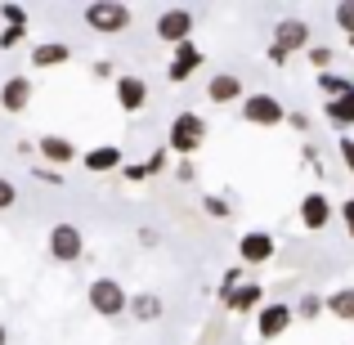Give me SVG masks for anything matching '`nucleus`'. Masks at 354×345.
<instances>
[{
    "mask_svg": "<svg viewBox=\"0 0 354 345\" xmlns=\"http://www.w3.org/2000/svg\"><path fill=\"white\" fill-rule=\"evenodd\" d=\"M23 36H27V27H0V50H14Z\"/></svg>",
    "mask_w": 354,
    "mask_h": 345,
    "instance_id": "obj_28",
    "label": "nucleus"
},
{
    "mask_svg": "<svg viewBox=\"0 0 354 345\" xmlns=\"http://www.w3.org/2000/svg\"><path fill=\"white\" fill-rule=\"evenodd\" d=\"M81 162H86V171H95V175H99V171H117V166H121V148H113V144L90 148Z\"/></svg>",
    "mask_w": 354,
    "mask_h": 345,
    "instance_id": "obj_20",
    "label": "nucleus"
},
{
    "mask_svg": "<svg viewBox=\"0 0 354 345\" xmlns=\"http://www.w3.org/2000/svg\"><path fill=\"white\" fill-rule=\"evenodd\" d=\"M274 233H265V229H251V233H242L238 238V260L242 265H269L274 260Z\"/></svg>",
    "mask_w": 354,
    "mask_h": 345,
    "instance_id": "obj_7",
    "label": "nucleus"
},
{
    "mask_svg": "<svg viewBox=\"0 0 354 345\" xmlns=\"http://www.w3.org/2000/svg\"><path fill=\"white\" fill-rule=\"evenodd\" d=\"M27 104H32V77H9L0 86V108L5 113H23Z\"/></svg>",
    "mask_w": 354,
    "mask_h": 345,
    "instance_id": "obj_13",
    "label": "nucleus"
},
{
    "mask_svg": "<svg viewBox=\"0 0 354 345\" xmlns=\"http://www.w3.org/2000/svg\"><path fill=\"white\" fill-rule=\"evenodd\" d=\"M310 63H314L319 72H328V68H332V50H328V45H310Z\"/></svg>",
    "mask_w": 354,
    "mask_h": 345,
    "instance_id": "obj_27",
    "label": "nucleus"
},
{
    "mask_svg": "<svg viewBox=\"0 0 354 345\" xmlns=\"http://www.w3.org/2000/svg\"><path fill=\"white\" fill-rule=\"evenodd\" d=\"M332 216H337V207H332L323 193H305L301 198V225L305 229H328Z\"/></svg>",
    "mask_w": 354,
    "mask_h": 345,
    "instance_id": "obj_12",
    "label": "nucleus"
},
{
    "mask_svg": "<svg viewBox=\"0 0 354 345\" xmlns=\"http://www.w3.org/2000/svg\"><path fill=\"white\" fill-rule=\"evenodd\" d=\"M0 345H9V332H5V323H0Z\"/></svg>",
    "mask_w": 354,
    "mask_h": 345,
    "instance_id": "obj_34",
    "label": "nucleus"
},
{
    "mask_svg": "<svg viewBox=\"0 0 354 345\" xmlns=\"http://www.w3.org/2000/svg\"><path fill=\"white\" fill-rule=\"evenodd\" d=\"M36 180H45V184H59V180H63V175H54V171H50V166H41V171H36Z\"/></svg>",
    "mask_w": 354,
    "mask_h": 345,
    "instance_id": "obj_33",
    "label": "nucleus"
},
{
    "mask_svg": "<svg viewBox=\"0 0 354 345\" xmlns=\"http://www.w3.org/2000/svg\"><path fill=\"white\" fill-rule=\"evenodd\" d=\"M86 23L99 36H121L130 27V5L126 0H95V5H86Z\"/></svg>",
    "mask_w": 354,
    "mask_h": 345,
    "instance_id": "obj_2",
    "label": "nucleus"
},
{
    "mask_svg": "<svg viewBox=\"0 0 354 345\" xmlns=\"http://www.w3.org/2000/svg\"><path fill=\"white\" fill-rule=\"evenodd\" d=\"M41 157L50 166H72L77 162V144L63 139V135H41Z\"/></svg>",
    "mask_w": 354,
    "mask_h": 345,
    "instance_id": "obj_15",
    "label": "nucleus"
},
{
    "mask_svg": "<svg viewBox=\"0 0 354 345\" xmlns=\"http://www.w3.org/2000/svg\"><path fill=\"white\" fill-rule=\"evenodd\" d=\"M50 256L59 260V265H77L81 256H86V238H81L77 225H54L50 229Z\"/></svg>",
    "mask_w": 354,
    "mask_h": 345,
    "instance_id": "obj_5",
    "label": "nucleus"
},
{
    "mask_svg": "<svg viewBox=\"0 0 354 345\" xmlns=\"http://www.w3.org/2000/svg\"><path fill=\"white\" fill-rule=\"evenodd\" d=\"M242 121L247 126H278V121H287V108L278 95H242Z\"/></svg>",
    "mask_w": 354,
    "mask_h": 345,
    "instance_id": "obj_4",
    "label": "nucleus"
},
{
    "mask_svg": "<svg viewBox=\"0 0 354 345\" xmlns=\"http://www.w3.org/2000/svg\"><path fill=\"white\" fill-rule=\"evenodd\" d=\"M68 59H72V45H63V41H41L32 50V68H63Z\"/></svg>",
    "mask_w": 354,
    "mask_h": 345,
    "instance_id": "obj_16",
    "label": "nucleus"
},
{
    "mask_svg": "<svg viewBox=\"0 0 354 345\" xmlns=\"http://www.w3.org/2000/svg\"><path fill=\"white\" fill-rule=\"evenodd\" d=\"M260 296H265V287L260 283H238L234 292H229V310H238V314H251V310H260Z\"/></svg>",
    "mask_w": 354,
    "mask_h": 345,
    "instance_id": "obj_17",
    "label": "nucleus"
},
{
    "mask_svg": "<svg viewBox=\"0 0 354 345\" xmlns=\"http://www.w3.org/2000/svg\"><path fill=\"white\" fill-rule=\"evenodd\" d=\"M207 99L211 104H242V81L234 72H216V77L207 81Z\"/></svg>",
    "mask_w": 354,
    "mask_h": 345,
    "instance_id": "obj_14",
    "label": "nucleus"
},
{
    "mask_svg": "<svg viewBox=\"0 0 354 345\" xmlns=\"http://www.w3.org/2000/svg\"><path fill=\"white\" fill-rule=\"evenodd\" d=\"M14 202H18V189H14V184L5 180V175H0V211H9Z\"/></svg>",
    "mask_w": 354,
    "mask_h": 345,
    "instance_id": "obj_29",
    "label": "nucleus"
},
{
    "mask_svg": "<svg viewBox=\"0 0 354 345\" xmlns=\"http://www.w3.org/2000/svg\"><path fill=\"white\" fill-rule=\"evenodd\" d=\"M341 157H346V166H354V139H341Z\"/></svg>",
    "mask_w": 354,
    "mask_h": 345,
    "instance_id": "obj_32",
    "label": "nucleus"
},
{
    "mask_svg": "<svg viewBox=\"0 0 354 345\" xmlns=\"http://www.w3.org/2000/svg\"><path fill=\"white\" fill-rule=\"evenodd\" d=\"M274 50H283L287 59H292V50H310V27L301 18H283L274 27Z\"/></svg>",
    "mask_w": 354,
    "mask_h": 345,
    "instance_id": "obj_10",
    "label": "nucleus"
},
{
    "mask_svg": "<svg viewBox=\"0 0 354 345\" xmlns=\"http://www.w3.org/2000/svg\"><path fill=\"white\" fill-rule=\"evenodd\" d=\"M202 144H207V121H202L198 113H175L171 130H166V148H171L175 157H184V162H189Z\"/></svg>",
    "mask_w": 354,
    "mask_h": 345,
    "instance_id": "obj_1",
    "label": "nucleus"
},
{
    "mask_svg": "<svg viewBox=\"0 0 354 345\" xmlns=\"http://www.w3.org/2000/svg\"><path fill=\"white\" fill-rule=\"evenodd\" d=\"M292 314H296V319H305V323H314V319L323 314V296H319V292H305L301 301L292 305Z\"/></svg>",
    "mask_w": 354,
    "mask_h": 345,
    "instance_id": "obj_22",
    "label": "nucleus"
},
{
    "mask_svg": "<svg viewBox=\"0 0 354 345\" xmlns=\"http://www.w3.org/2000/svg\"><path fill=\"white\" fill-rule=\"evenodd\" d=\"M193 175H198V171H193V162H180V166H175V180H180V184H193Z\"/></svg>",
    "mask_w": 354,
    "mask_h": 345,
    "instance_id": "obj_31",
    "label": "nucleus"
},
{
    "mask_svg": "<svg viewBox=\"0 0 354 345\" xmlns=\"http://www.w3.org/2000/svg\"><path fill=\"white\" fill-rule=\"evenodd\" d=\"M0 18H5V27H27V9L23 5H0Z\"/></svg>",
    "mask_w": 354,
    "mask_h": 345,
    "instance_id": "obj_26",
    "label": "nucleus"
},
{
    "mask_svg": "<svg viewBox=\"0 0 354 345\" xmlns=\"http://www.w3.org/2000/svg\"><path fill=\"white\" fill-rule=\"evenodd\" d=\"M198 68H202V50L193 41H184V45H175V59H171V68H166V81H171V86H184Z\"/></svg>",
    "mask_w": 354,
    "mask_h": 345,
    "instance_id": "obj_9",
    "label": "nucleus"
},
{
    "mask_svg": "<svg viewBox=\"0 0 354 345\" xmlns=\"http://www.w3.org/2000/svg\"><path fill=\"white\" fill-rule=\"evenodd\" d=\"M86 301H90V310L104 314V319H121L126 305H130V296H126V287H121L117 278H95L90 292H86Z\"/></svg>",
    "mask_w": 354,
    "mask_h": 345,
    "instance_id": "obj_3",
    "label": "nucleus"
},
{
    "mask_svg": "<svg viewBox=\"0 0 354 345\" xmlns=\"http://www.w3.org/2000/svg\"><path fill=\"white\" fill-rule=\"evenodd\" d=\"M202 211H207L211 220H229L234 211H229V198H202Z\"/></svg>",
    "mask_w": 354,
    "mask_h": 345,
    "instance_id": "obj_25",
    "label": "nucleus"
},
{
    "mask_svg": "<svg viewBox=\"0 0 354 345\" xmlns=\"http://www.w3.org/2000/svg\"><path fill=\"white\" fill-rule=\"evenodd\" d=\"M323 117H328L332 126L350 130L354 126V90H350V95H341V99H328V104H323Z\"/></svg>",
    "mask_w": 354,
    "mask_h": 345,
    "instance_id": "obj_18",
    "label": "nucleus"
},
{
    "mask_svg": "<svg viewBox=\"0 0 354 345\" xmlns=\"http://www.w3.org/2000/svg\"><path fill=\"white\" fill-rule=\"evenodd\" d=\"M117 104H121V113H139V108L148 104V81L139 77V72L117 77Z\"/></svg>",
    "mask_w": 354,
    "mask_h": 345,
    "instance_id": "obj_11",
    "label": "nucleus"
},
{
    "mask_svg": "<svg viewBox=\"0 0 354 345\" xmlns=\"http://www.w3.org/2000/svg\"><path fill=\"white\" fill-rule=\"evenodd\" d=\"M323 310H328L332 319H341V323H354V287H337V292L323 301Z\"/></svg>",
    "mask_w": 354,
    "mask_h": 345,
    "instance_id": "obj_19",
    "label": "nucleus"
},
{
    "mask_svg": "<svg viewBox=\"0 0 354 345\" xmlns=\"http://www.w3.org/2000/svg\"><path fill=\"white\" fill-rule=\"evenodd\" d=\"M126 310L135 314L139 323H157V319H162V296H153V292H139L135 301L126 305Z\"/></svg>",
    "mask_w": 354,
    "mask_h": 345,
    "instance_id": "obj_21",
    "label": "nucleus"
},
{
    "mask_svg": "<svg viewBox=\"0 0 354 345\" xmlns=\"http://www.w3.org/2000/svg\"><path fill=\"white\" fill-rule=\"evenodd\" d=\"M319 90H323V95H332V99H341V95H350V90H354V81L337 77V72H319Z\"/></svg>",
    "mask_w": 354,
    "mask_h": 345,
    "instance_id": "obj_23",
    "label": "nucleus"
},
{
    "mask_svg": "<svg viewBox=\"0 0 354 345\" xmlns=\"http://www.w3.org/2000/svg\"><path fill=\"white\" fill-rule=\"evenodd\" d=\"M292 323H296V314H292V305H287V301H269V305H260V310H256V332L265 341L283 337Z\"/></svg>",
    "mask_w": 354,
    "mask_h": 345,
    "instance_id": "obj_6",
    "label": "nucleus"
},
{
    "mask_svg": "<svg viewBox=\"0 0 354 345\" xmlns=\"http://www.w3.org/2000/svg\"><path fill=\"white\" fill-rule=\"evenodd\" d=\"M332 18H337V27H341V32H346L350 41H354V0H346V5H337V9H332Z\"/></svg>",
    "mask_w": 354,
    "mask_h": 345,
    "instance_id": "obj_24",
    "label": "nucleus"
},
{
    "mask_svg": "<svg viewBox=\"0 0 354 345\" xmlns=\"http://www.w3.org/2000/svg\"><path fill=\"white\" fill-rule=\"evenodd\" d=\"M189 36H193V14L189 9H162V18H157V41L184 45Z\"/></svg>",
    "mask_w": 354,
    "mask_h": 345,
    "instance_id": "obj_8",
    "label": "nucleus"
},
{
    "mask_svg": "<svg viewBox=\"0 0 354 345\" xmlns=\"http://www.w3.org/2000/svg\"><path fill=\"white\" fill-rule=\"evenodd\" d=\"M337 216H341V225H346V233L354 238V198H346V202H341V211H337Z\"/></svg>",
    "mask_w": 354,
    "mask_h": 345,
    "instance_id": "obj_30",
    "label": "nucleus"
}]
</instances>
